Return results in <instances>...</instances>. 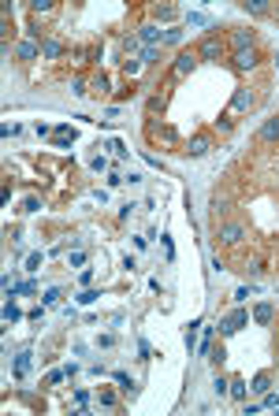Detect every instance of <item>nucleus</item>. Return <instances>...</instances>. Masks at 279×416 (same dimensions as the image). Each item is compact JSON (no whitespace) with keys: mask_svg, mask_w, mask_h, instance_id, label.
Here are the masks:
<instances>
[{"mask_svg":"<svg viewBox=\"0 0 279 416\" xmlns=\"http://www.w3.org/2000/svg\"><path fill=\"white\" fill-rule=\"evenodd\" d=\"M197 60H208V64H220V60H223V37L208 34L205 41L197 45Z\"/></svg>","mask_w":279,"mask_h":416,"instance_id":"obj_1","label":"nucleus"},{"mask_svg":"<svg viewBox=\"0 0 279 416\" xmlns=\"http://www.w3.org/2000/svg\"><path fill=\"white\" fill-rule=\"evenodd\" d=\"M261 64V52H257V45L253 49H242V52H235V71H253Z\"/></svg>","mask_w":279,"mask_h":416,"instance_id":"obj_2","label":"nucleus"},{"mask_svg":"<svg viewBox=\"0 0 279 416\" xmlns=\"http://www.w3.org/2000/svg\"><path fill=\"white\" fill-rule=\"evenodd\" d=\"M193 67H197V52H179V56H175V67H172V75H175V78H186Z\"/></svg>","mask_w":279,"mask_h":416,"instance_id":"obj_3","label":"nucleus"},{"mask_svg":"<svg viewBox=\"0 0 279 416\" xmlns=\"http://www.w3.org/2000/svg\"><path fill=\"white\" fill-rule=\"evenodd\" d=\"M246 324H250V312H242V309H235V312H231V316L227 320H223V334H235V331H242V327Z\"/></svg>","mask_w":279,"mask_h":416,"instance_id":"obj_4","label":"nucleus"},{"mask_svg":"<svg viewBox=\"0 0 279 416\" xmlns=\"http://www.w3.org/2000/svg\"><path fill=\"white\" fill-rule=\"evenodd\" d=\"M242 238H246V227L242 223H223L220 227V242H227V246H238Z\"/></svg>","mask_w":279,"mask_h":416,"instance_id":"obj_5","label":"nucleus"},{"mask_svg":"<svg viewBox=\"0 0 279 416\" xmlns=\"http://www.w3.org/2000/svg\"><path fill=\"white\" fill-rule=\"evenodd\" d=\"M253 89H235V97H231V112H250L253 108Z\"/></svg>","mask_w":279,"mask_h":416,"instance_id":"obj_6","label":"nucleus"},{"mask_svg":"<svg viewBox=\"0 0 279 416\" xmlns=\"http://www.w3.org/2000/svg\"><path fill=\"white\" fill-rule=\"evenodd\" d=\"M253 41H257V37H253V30H235V34H231V49H235V52L253 49Z\"/></svg>","mask_w":279,"mask_h":416,"instance_id":"obj_7","label":"nucleus"},{"mask_svg":"<svg viewBox=\"0 0 279 416\" xmlns=\"http://www.w3.org/2000/svg\"><path fill=\"white\" fill-rule=\"evenodd\" d=\"M138 41H145V45H157V41H164V34H160V26H157V22H145V26L138 30Z\"/></svg>","mask_w":279,"mask_h":416,"instance_id":"obj_8","label":"nucleus"},{"mask_svg":"<svg viewBox=\"0 0 279 416\" xmlns=\"http://www.w3.org/2000/svg\"><path fill=\"white\" fill-rule=\"evenodd\" d=\"M41 56H45V60L64 56V41H56V37H45V41H41Z\"/></svg>","mask_w":279,"mask_h":416,"instance_id":"obj_9","label":"nucleus"},{"mask_svg":"<svg viewBox=\"0 0 279 416\" xmlns=\"http://www.w3.org/2000/svg\"><path fill=\"white\" fill-rule=\"evenodd\" d=\"M253 320H257V324H272V320H276V309H272L268 301H261L257 309H253Z\"/></svg>","mask_w":279,"mask_h":416,"instance_id":"obj_10","label":"nucleus"},{"mask_svg":"<svg viewBox=\"0 0 279 416\" xmlns=\"http://www.w3.org/2000/svg\"><path fill=\"white\" fill-rule=\"evenodd\" d=\"M261 141H279V115H272V119L261 127Z\"/></svg>","mask_w":279,"mask_h":416,"instance_id":"obj_11","label":"nucleus"},{"mask_svg":"<svg viewBox=\"0 0 279 416\" xmlns=\"http://www.w3.org/2000/svg\"><path fill=\"white\" fill-rule=\"evenodd\" d=\"M15 52H19V60H37V52H41V45H34V41H22V45H19V49H15Z\"/></svg>","mask_w":279,"mask_h":416,"instance_id":"obj_12","label":"nucleus"},{"mask_svg":"<svg viewBox=\"0 0 279 416\" xmlns=\"http://www.w3.org/2000/svg\"><path fill=\"white\" fill-rule=\"evenodd\" d=\"M208 149H212V145H208V138H205V134H197V138L190 141V156H205Z\"/></svg>","mask_w":279,"mask_h":416,"instance_id":"obj_13","label":"nucleus"},{"mask_svg":"<svg viewBox=\"0 0 279 416\" xmlns=\"http://www.w3.org/2000/svg\"><path fill=\"white\" fill-rule=\"evenodd\" d=\"M90 89H93V93H100V97H104V93L112 89V82H108L104 75H93V78H90Z\"/></svg>","mask_w":279,"mask_h":416,"instance_id":"obj_14","label":"nucleus"},{"mask_svg":"<svg viewBox=\"0 0 279 416\" xmlns=\"http://www.w3.org/2000/svg\"><path fill=\"white\" fill-rule=\"evenodd\" d=\"M246 394H250L246 379H231V398H235V402H246Z\"/></svg>","mask_w":279,"mask_h":416,"instance_id":"obj_15","label":"nucleus"},{"mask_svg":"<svg viewBox=\"0 0 279 416\" xmlns=\"http://www.w3.org/2000/svg\"><path fill=\"white\" fill-rule=\"evenodd\" d=\"M30 368V353H19V360H15V379H22Z\"/></svg>","mask_w":279,"mask_h":416,"instance_id":"obj_16","label":"nucleus"},{"mask_svg":"<svg viewBox=\"0 0 279 416\" xmlns=\"http://www.w3.org/2000/svg\"><path fill=\"white\" fill-rule=\"evenodd\" d=\"M250 390H253V394H265V390H268V375H265V372H261V375H253Z\"/></svg>","mask_w":279,"mask_h":416,"instance_id":"obj_17","label":"nucleus"},{"mask_svg":"<svg viewBox=\"0 0 279 416\" xmlns=\"http://www.w3.org/2000/svg\"><path fill=\"white\" fill-rule=\"evenodd\" d=\"M4 320H7V324L22 320V312H19V305H15V301H7V305H4Z\"/></svg>","mask_w":279,"mask_h":416,"instance_id":"obj_18","label":"nucleus"},{"mask_svg":"<svg viewBox=\"0 0 279 416\" xmlns=\"http://www.w3.org/2000/svg\"><path fill=\"white\" fill-rule=\"evenodd\" d=\"M246 11H250V15H268V4H261V0H246Z\"/></svg>","mask_w":279,"mask_h":416,"instance_id":"obj_19","label":"nucleus"},{"mask_svg":"<svg viewBox=\"0 0 279 416\" xmlns=\"http://www.w3.org/2000/svg\"><path fill=\"white\" fill-rule=\"evenodd\" d=\"M153 15H157V22H168V19H175V7H172V4H164V7H157Z\"/></svg>","mask_w":279,"mask_h":416,"instance_id":"obj_20","label":"nucleus"},{"mask_svg":"<svg viewBox=\"0 0 279 416\" xmlns=\"http://www.w3.org/2000/svg\"><path fill=\"white\" fill-rule=\"evenodd\" d=\"M212 390H216V394H220V398H223V394H231V383H227V379H223V375H216V383H212Z\"/></svg>","mask_w":279,"mask_h":416,"instance_id":"obj_21","label":"nucleus"},{"mask_svg":"<svg viewBox=\"0 0 279 416\" xmlns=\"http://www.w3.org/2000/svg\"><path fill=\"white\" fill-rule=\"evenodd\" d=\"M97 402L104 405V409H112V405H115V394H112V390H100V394H97Z\"/></svg>","mask_w":279,"mask_h":416,"instance_id":"obj_22","label":"nucleus"},{"mask_svg":"<svg viewBox=\"0 0 279 416\" xmlns=\"http://www.w3.org/2000/svg\"><path fill=\"white\" fill-rule=\"evenodd\" d=\"M115 383H119V390H130V387H134V379H130L127 372H115Z\"/></svg>","mask_w":279,"mask_h":416,"instance_id":"obj_23","label":"nucleus"},{"mask_svg":"<svg viewBox=\"0 0 279 416\" xmlns=\"http://www.w3.org/2000/svg\"><path fill=\"white\" fill-rule=\"evenodd\" d=\"M123 71H127V78H134L138 71H142V60H127V64H123Z\"/></svg>","mask_w":279,"mask_h":416,"instance_id":"obj_24","label":"nucleus"},{"mask_svg":"<svg viewBox=\"0 0 279 416\" xmlns=\"http://www.w3.org/2000/svg\"><path fill=\"white\" fill-rule=\"evenodd\" d=\"M261 405H265V409H279V394H272V390H265V402H261Z\"/></svg>","mask_w":279,"mask_h":416,"instance_id":"obj_25","label":"nucleus"},{"mask_svg":"<svg viewBox=\"0 0 279 416\" xmlns=\"http://www.w3.org/2000/svg\"><path fill=\"white\" fill-rule=\"evenodd\" d=\"M153 60H157V45H145L142 49V64H153Z\"/></svg>","mask_w":279,"mask_h":416,"instance_id":"obj_26","label":"nucleus"},{"mask_svg":"<svg viewBox=\"0 0 279 416\" xmlns=\"http://www.w3.org/2000/svg\"><path fill=\"white\" fill-rule=\"evenodd\" d=\"M186 19H190V26H208V19H205V15H201V11H190V15H186Z\"/></svg>","mask_w":279,"mask_h":416,"instance_id":"obj_27","label":"nucleus"},{"mask_svg":"<svg viewBox=\"0 0 279 416\" xmlns=\"http://www.w3.org/2000/svg\"><path fill=\"white\" fill-rule=\"evenodd\" d=\"M71 93H75V97H86V82H82V78H75V82H71Z\"/></svg>","mask_w":279,"mask_h":416,"instance_id":"obj_28","label":"nucleus"},{"mask_svg":"<svg viewBox=\"0 0 279 416\" xmlns=\"http://www.w3.org/2000/svg\"><path fill=\"white\" fill-rule=\"evenodd\" d=\"M60 301V290L52 286V290H45V297H41V305H56Z\"/></svg>","mask_w":279,"mask_h":416,"instance_id":"obj_29","label":"nucleus"},{"mask_svg":"<svg viewBox=\"0 0 279 416\" xmlns=\"http://www.w3.org/2000/svg\"><path fill=\"white\" fill-rule=\"evenodd\" d=\"M183 41V30H168L164 34V45H179Z\"/></svg>","mask_w":279,"mask_h":416,"instance_id":"obj_30","label":"nucleus"},{"mask_svg":"<svg viewBox=\"0 0 279 416\" xmlns=\"http://www.w3.org/2000/svg\"><path fill=\"white\" fill-rule=\"evenodd\" d=\"M97 297H100L97 290H82V294H79V301H82V305H93V301H97Z\"/></svg>","mask_w":279,"mask_h":416,"instance_id":"obj_31","label":"nucleus"},{"mask_svg":"<svg viewBox=\"0 0 279 416\" xmlns=\"http://www.w3.org/2000/svg\"><path fill=\"white\" fill-rule=\"evenodd\" d=\"M250 294H253L250 286H238V290H235V301H238V305H242V301H250Z\"/></svg>","mask_w":279,"mask_h":416,"instance_id":"obj_32","label":"nucleus"},{"mask_svg":"<svg viewBox=\"0 0 279 416\" xmlns=\"http://www.w3.org/2000/svg\"><path fill=\"white\" fill-rule=\"evenodd\" d=\"M37 264H41V253H30L26 256V271H37Z\"/></svg>","mask_w":279,"mask_h":416,"instance_id":"obj_33","label":"nucleus"},{"mask_svg":"<svg viewBox=\"0 0 279 416\" xmlns=\"http://www.w3.org/2000/svg\"><path fill=\"white\" fill-rule=\"evenodd\" d=\"M90 167H93V171H104V167H108V160H104V156H93Z\"/></svg>","mask_w":279,"mask_h":416,"instance_id":"obj_34","label":"nucleus"},{"mask_svg":"<svg viewBox=\"0 0 279 416\" xmlns=\"http://www.w3.org/2000/svg\"><path fill=\"white\" fill-rule=\"evenodd\" d=\"M138 45H142V41H138V37H123V49H127V52H134Z\"/></svg>","mask_w":279,"mask_h":416,"instance_id":"obj_35","label":"nucleus"},{"mask_svg":"<svg viewBox=\"0 0 279 416\" xmlns=\"http://www.w3.org/2000/svg\"><path fill=\"white\" fill-rule=\"evenodd\" d=\"M90 402V394H86V390H75V405H79V409H82V405H86Z\"/></svg>","mask_w":279,"mask_h":416,"instance_id":"obj_36","label":"nucleus"},{"mask_svg":"<svg viewBox=\"0 0 279 416\" xmlns=\"http://www.w3.org/2000/svg\"><path fill=\"white\" fill-rule=\"evenodd\" d=\"M276 19H279V7H276Z\"/></svg>","mask_w":279,"mask_h":416,"instance_id":"obj_37","label":"nucleus"}]
</instances>
